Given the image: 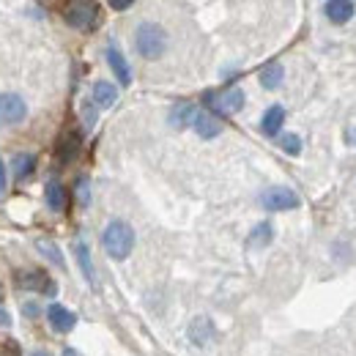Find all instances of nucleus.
<instances>
[{
  "label": "nucleus",
  "instance_id": "dca6fc26",
  "mask_svg": "<svg viewBox=\"0 0 356 356\" xmlns=\"http://www.w3.org/2000/svg\"><path fill=\"white\" fill-rule=\"evenodd\" d=\"M211 334H214V329H211L209 318H195V321H192V326H189V337H192L195 346H206V343L211 340Z\"/></svg>",
  "mask_w": 356,
  "mask_h": 356
},
{
  "label": "nucleus",
  "instance_id": "7c9ffc66",
  "mask_svg": "<svg viewBox=\"0 0 356 356\" xmlns=\"http://www.w3.org/2000/svg\"><path fill=\"white\" fill-rule=\"evenodd\" d=\"M33 356H47V354H42V351H39V354H33Z\"/></svg>",
  "mask_w": 356,
  "mask_h": 356
},
{
  "label": "nucleus",
  "instance_id": "f03ea898",
  "mask_svg": "<svg viewBox=\"0 0 356 356\" xmlns=\"http://www.w3.org/2000/svg\"><path fill=\"white\" fill-rule=\"evenodd\" d=\"M134 47H137V52H140L143 58L156 60V58H162V52L168 49V33H165V28L156 25V22H143V25L137 28V33H134Z\"/></svg>",
  "mask_w": 356,
  "mask_h": 356
},
{
  "label": "nucleus",
  "instance_id": "c756f323",
  "mask_svg": "<svg viewBox=\"0 0 356 356\" xmlns=\"http://www.w3.org/2000/svg\"><path fill=\"white\" fill-rule=\"evenodd\" d=\"M63 356H80V354H77L74 348H66V351H63Z\"/></svg>",
  "mask_w": 356,
  "mask_h": 356
},
{
  "label": "nucleus",
  "instance_id": "2eb2a0df",
  "mask_svg": "<svg viewBox=\"0 0 356 356\" xmlns=\"http://www.w3.org/2000/svg\"><path fill=\"white\" fill-rule=\"evenodd\" d=\"M44 200L52 211H63V209H66V189H63V184L49 181V184H47Z\"/></svg>",
  "mask_w": 356,
  "mask_h": 356
},
{
  "label": "nucleus",
  "instance_id": "9b49d317",
  "mask_svg": "<svg viewBox=\"0 0 356 356\" xmlns=\"http://www.w3.org/2000/svg\"><path fill=\"white\" fill-rule=\"evenodd\" d=\"M192 127H195V132L200 134V137H206V140H211V137H217V134L222 132V124H220V118L214 113H197Z\"/></svg>",
  "mask_w": 356,
  "mask_h": 356
},
{
  "label": "nucleus",
  "instance_id": "f8f14e48",
  "mask_svg": "<svg viewBox=\"0 0 356 356\" xmlns=\"http://www.w3.org/2000/svg\"><path fill=\"white\" fill-rule=\"evenodd\" d=\"M115 99H118V88L113 86V83H107V80H99L96 86H93V104L96 107H113L115 104Z\"/></svg>",
  "mask_w": 356,
  "mask_h": 356
},
{
  "label": "nucleus",
  "instance_id": "423d86ee",
  "mask_svg": "<svg viewBox=\"0 0 356 356\" xmlns=\"http://www.w3.org/2000/svg\"><path fill=\"white\" fill-rule=\"evenodd\" d=\"M96 14H99V8L93 3H74L66 8V22L77 31H88L96 22Z\"/></svg>",
  "mask_w": 356,
  "mask_h": 356
},
{
  "label": "nucleus",
  "instance_id": "393cba45",
  "mask_svg": "<svg viewBox=\"0 0 356 356\" xmlns=\"http://www.w3.org/2000/svg\"><path fill=\"white\" fill-rule=\"evenodd\" d=\"M77 197H80V203H88V178H80V184H77Z\"/></svg>",
  "mask_w": 356,
  "mask_h": 356
},
{
  "label": "nucleus",
  "instance_id": "c85d7f7f",
  "mask_svg": "<svg viewBox=\"0 0 356 356\" xmlns=\"http://www.w3.org/2000/svg\"><path fill=\"white\" fill-rule=\"evenodd\" d=\"M0 323H11V318H8V312L0 310Z\"/></svg>",
  "mask_w": 356,
  "mask_h": 356
},
{
  "label": "nucleus",
  "instance_id": "a211bd4d",
  "mask_svg": "<svg viewBox=\"0 0 356 356\" xmlns=\"http://www.w3.org/2000/svg\"><path fill=\"white\" fill-rule=\"evenodd\" d=\"M74 252H77V264H80V268H83L88 285H96V271H93V264H90L88 244H86V241H77V244H74Z\"/></svg>",
  "mask_w": 356,
  "mask_h": 356
},
{
  "label": "nucleus",
  "instance_id": "7ed1b4c3",
  "mask_svg": "<svg viewBox=\"0 0 356 356\" xmlns=\"http://www.w3.org/2000/svg\"><path fill=\"white\" fill-rule=\"evenodd\" d=\"M302 200H299V195L293 192V189H285V186H274V189H266L264 195H261V206L266 209V211H291V209H296Z\"/></svg>",
  "mask_w": 356,
  "mask_h": 356
},
{
  "label": "nucleus",
  "instance_id": "5701e85b",
  "mask_svg": "<svg viewBox=\"0 0 356 356\" xmlns=\"http://www.w3.org/2000/svg\"><path fill=\"white\" fill-rule=\"evenodd\" d=\"M280 148L285 151V154H291V156H299L302 154V137L299 134H280Z\"/></svg>",
  "mask_w": 356,
  "mask_h": 356
},
{
  "label": "nucleus",
  "instance_id": "0eeeda50",
  "mask_svg": "<svg viewBox=\"0 0 356 356\" xmlns=\"http://www.w3.org/2000/svg\"><path fill=\"white\" fill-rule=\"evenodd\" d=\"M22 288H28V291H39V293H47V296H55V282L47 277L44 271H22L19 274V280H17Z\"/></svg>",
  "mask_w": 356,
  "mask_h": 356
},
{
  "label": "nucleus",
  "instance_id": "bb28decb",
  "mask_svg": "<svg viewBox=\"0 0 356 356\" xmlns=\"http://www.w3.org/2000/svg\"><path fill=\"white\" fill-rule=\"evenodd\" d=\"M3 192H6V165L0 159V200H3Z\"/></svg>",
  "mask_w": 356,
  "mask_h": 356
},
{
  "label": "nucleus",
  "instance_id": "6e6552de",
  "mask_svg": "<svg viewBox=\"0 0 356 356\" xmlns=\"http://www.w3.org/2000/svg\"><path fill=\"white\" fill-rule=\"evenodd\" d=\"M47 318H49V326H52L55 332H60V334H66V332H72V329L77 326V315L72 310H66L63 305H49Z\"/></svg>",
  "mask_w": 356,
  "mask_h": 356
},
{
  "label": "nucleus",
  "instance_id": "6ab92c4d",
  "mask_svg": "<svg viewBox=\"0 0 356 356\" xmlns=\"http://www.w3.org/2000/svg\"><path fill=\"white\" fill-rule=\"evenodd\" d=\"M271 238H274V227L268 222H261V225H255V230L250 233V241H247V244H250L252 250H255V247L261 250V247H266Z\"/></svg>",
  "mask_w": 356,
  "mask_h": 356
},
{
  "label": "nucleus",
  "instance_id": "4be33fe9",
  "mask_svg": "<svg viewBox=\"0 0 356 356\" xmlns=\"http://www.w3.org/2000/svg\"><path fill=\"white\" fill-rule=\"evenodd\" d=\"M36 247L44 252V258H49L55 266H63V255H60V250H58V244H55V241H49V238H39V241H36Z\"/></svg>",
  "mask_w": 356,
  "mask_h": 356
},
{
  "label": "nucleus",
  "instance_id": "9d476101",
  "mask_svg": "<svg viewBox=\"0 0 356 356\" xmlns=\"http://www.w3.org/2000/svg\"><path fill=\"white\" fill-rule=\"evenodd\" d=\"M107 63H110V69L115 72V77H118L121 86H129V83H132V72H129V66H127V58L118 52L115 44L107 47Z\"/></svg>",
  "mask_w": 356,
  "mask_h": 356
},
{
  "label": "nucleus",
  "instance_id": "b1692460",
  "mask_svg": "<svg viewBox=\"0 0 356 356\" xmlns=\"http://www.w3.org/2000/svg\"><path fill=\"white\" fill-rule=\"evenodd\" d=\"M0 356H19V346L14 340H0Z\"/></svg>",
  "mask_w": 356,
  "mask_h": 356
},
{
  "label": "nucleus",
  "instance_id": "f3484780",
  "mask_svg": "<svg viewBox=\"0 0 356 356\" xmlns=\"http://www.w3.org/2000/svg\"><path fill=\"white\" fill-rule=\"evenodd\" d=\"M282 77H285V72H282V66L274 60V63L264 66V72H261V86L266 90H277L282 86Z\"/></svg>",
  "mask_w": 356,
  "mask_h": 356
},
{
  "label": "nucleus",
  "instance_id": "f257e3e1",
  "mask_svg": "<svg viewBox=\"0 0 356 356\" xmlns=\"http://www.w3.org/2000/svg\"><path fill=\"white\" fill-rule=\"evenodd\" d=\"M102 244H104V252L113 261H127L134 250L132 225H127L124 220H113L104 227V233H102Z\"/></svg>",
  "mask_w": 356,
  "mask_h": 356
},
{
  "label": "nucleus",
  "instance_id": "4468645a",
  "mask_svg": "<svg viewBox=\"0 0 356 356\" xmlns=\"http://www.w3.org/2000/svg\"><path fill=\"white\" fill-rule=\"evenodd\" d=\"M282 121H285V110L280 104H271L266 113H264V118H261V132L268 134V137L277 134L280 127H282Z\"/></svg>",
  "mask_w": 356,
  "mask_h": 356
},
{
  "label": "nucleus",
  "instance_id": "aec40b11",
  "mask_svg": "<svg viewBox=\"0 0 356 356\" xmlns=\"http://www.w3.org/2000/svg\"><path fill=\"white\" fill-rule=\"evenodd\" d=\"M33 165H36V156L33 154H17L14 156V176H17V181L31 176L33 173Z\"/></svg>",
  "mask_w": 356,
  "mask_h": 356
},
{
  "label": "nucleus",
  "instance_id": "ddd939ff",
  "mask_svg": "<svg viewBox=\"0 0 356 356\" xmlns=\"http://www.w3.org/2000/svg\"><path fill=\"white\" fill-rule=\"evenodd\" d=\"M195 115H197V110H195L192 102H178L176 107L170 110V124H173L176 129L189 127V124H195Z\"/></svg>",
  "mask_w": 356,
  "mask_h": 356
},
{
  "label": "nucleus",
  "instance_id": "39448f33",
  "mask_svg": "<svg viewBox=\"0 0 356 356\" xmlns=\"http://www.w3.org/2000/svg\"><path fill=\"white\" fill-rule=\"evenodd\" d=\"M206 102H209V107H211L214 113H220V115H233V113H238V110L244 107V90L227 88L225 93H209Z\"/></svg>",
  "mask_w": 356,
  "mask_h": 356
},
{
  "label": "nucleus",
  "instance_id": "1a4fd4ad",
  "mask_svg": "<svg viewBox=\"0 0 356 356\" xmlns=\"http://www.w3.org/2000/svg\"><path fill=\"white\" fill-rule=\"evenodd\" d=\"M323 14H326L329 22L343 25V22H348L354 17V3L351 0H326L323 3Z\"/></svg>",
  "mask_w": 356,
  "mask_h": 356
},
{
  "label": "nucleus",
  "instance_id": "20e7f679",
  "mask_svg": "<svg viewBox=\"0 0 356 356\" xmlns=\"http://www.w3.org/2000/svg\"><path fill=\"white\" fill-rule=\"evenodd\" d=\"M28 107L19 93H0V127H14L25 121Z\"/></svg>",
  "mask_w": 356,
  "mask_h": 356
},
{
  "label": "nucleus",
  "instance_id": "cd10ccee",
  "mask_svg": "<svg viewBox=\"0 0 356 356\" xmlns=\"http://www.w3.org/2000/svg\"><path fill=\"white\" fill-rule=\"evenodd\" d=\"M346 137H348V143H354V145H356V127H348Z\"/></svg>",
  "mask_w": 356,
  "mask_h": 356
},
{
  "label": "nucleus",
  "instance_id": "412c9836",
  "mask_svg": "<svg viewBox=\"0 0 356 356\" xmlns=\"http://www.w3.org/2000/svg\"><path fill=\"white\" fill-rule=\"evenodd\" d=\"M77 151H80V137L77 134H66L60 148H58V156H60V162H72L77 156Z\"/></svg>",
  "mask_w": 356,
  "mask_h": 356
},
{
  "label": "nucleus",
  "instance_id": "a878e982",
  "mask_svg": "<svg viewBox=\"0 0 356 356\" xmlns=\"http://www.w3.org/2000/svg\"><path fill=\"white\" fill-rule=\"evenodd\" d=\"M110 6H113V8H115V11H127V8H129V6H132V0H113V3H110Z\"/></svg>",
  "mask_w": 356,
  "mask_h": 356
}]
</instances>
